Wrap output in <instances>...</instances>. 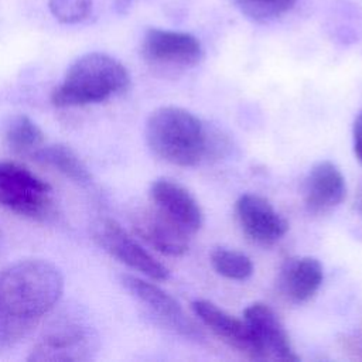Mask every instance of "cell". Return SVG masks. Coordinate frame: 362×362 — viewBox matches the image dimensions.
<instances>
[{"label": "cell", "instance_id": "cell-1", "mask_svg": "<svg viewBox=\"0 0 362 362\" xmlns=\"http://www.w3.org/2000/svg\"><path fill=\"white\" fill-rule=\"evenodd\" d=\"M64 279L42 259L18 260L0 273V351L14 346L59 301Z\"/></svg>", "mask_w": 362, "mask_h": 362}, {"label": "cell", "instance_id": "cell-2", "mask_svg": "<svg viewBox=\"0 0 362 362\" xmlns=\"http://www.w3.org/2000/svg\"><path fill=\"white\" fill-rule=\"evenodd\" d=\"M144 137L158 158L178 167H194L208 153V130L192 112L180 106H161L146 120Z\"/></svg>", "mask_w": 362, "mask_h": 362}, {"label": "cell", "instance_id": "cell-3", "mask_svg": "<svg viewBox=\"0 0 362 362\" xmlns=\"http://www.w3.org/2000/svg\"><path fill=\"white\" fill-rule=\"evenodd\" d=\"M129 85L130 75L120 61L103 52H89L72 62L52 90L51 102L58 107L100 103L123 93Z\"/></svg>", "mask_w": 362, "mask_h": 362}, {"label": "cell", "instance_id": "cell-4", "mask_svg": "<svg viewBox=\"0 0 362 362\" xmlns=\"http://www.w3.org/2000/svg\"><path fill=\"white\" fill-rule=\"evenodd\" d=\"M98 351L95 328L79 314L55 317L41 332L27 356L35 362H85Z\"/></svg>", "mask_w": 362, "mask_h": 362}, {"label": "cell", "instance_id": "cell-5", "mask_svg": "<svg viewBox=\"0 0 362 362\" xmlns=\"http://www.w3.org/2000/svg\"><path fill=\"white\" fill-rule=\"evenodd\" d=\"M0 206L34 221H48L55 214L51 187L11 161H0Z\"/></svg>", "mask_w": 362, "mask_h": 362}, {"label": "cell", "instance_id": "cell-6", "mask_svg": "<svg viewBox=\"0 0 362 362\" xmlns=\"http://www.w3.org/2000/svg\"><path fill=\"white\" fill-rule=\"evenodd\" d=\"M140 52L151 68L160 71H185L198 65L204 57L195 35L165 28L146 30Z\"/></svg>", "mask_w": 362, "mask_h": 362}, {"label": "cell", "instance_id": "cell-7", "mask_svg": "<svg viewBox=\"0 0 362 362\" xmlns=\"http://www.w3.org/2000/svg\"><path fill=\"white\" fill-rule=\"evenodd\" d=\"M92 236L105 252L134 272L156 281L168 279V269L132 238L116 221L110 218L98 219L92 225Z\"/></svg>", "mask_w": 362, "mask_h": 362}, {"label": "cell", "instance_id": "cell-8", "mask_svg": "<svg viewBox=\"0 0 362 362\" xmlns=\"http://www.w3.org/2000/svg\"><path fill=\"white\" fill-rule=\"evenodd\" d=\"M120 283L165 328L188 339L204 338L202 331L185 314L181 304L157 284L133 274H122Z\"/></svg>", "mask_w": 362, "mask_h": 362}, {"label": "cell", "instance_id": "cell-9", "mask_svg": "<svg viewBox=\"0 0 362 362\" xmlns=\"http://www.w3.org/2000/svg\"><path fill=\"white\" fill-rule=\"evenodd\" d=\"M235 215L242 232L262 246L277 243L288 230L284 216L257 194H242L235 202Z\"/></svg>", "mask_w": 362, "mask_h": 362}, {"label": "cell", "instance_id": "cell-10", "mask_svg": "<svg viewBox=\"0 0 362 362\" xmlns=\"http://www.w3.org/2000/svg\"><path fill=\"white\" fill-rule=\"evenodd\" d=\"M148 194L153 206L189 236L202 228L204 212L199 202L178 181L157 178L151 182Z\"/></svg>", "mask_w": 362, "mask_h": 362}, {"label": "cell", "instance_id": "cell-11", "mask_svg": "<svg viewBox=\"0 0 362 362\" xmlns=\"http://www.w3.org/2000/svg\"><path fill=\"white\" fill-rule=\"evenodd\" d=\"M243 320L249 325L263 359L300 361L283 322L267 304L260 301L249 304L243 311Z\"/></svg>", "mask_w": 362, "mask_h": 362}, {"label": "cell", "instance_id": "cell-12", "mask_svg": "<svg viewBox=\"0 0 362 362\" xmlns=\"http://www.w3.org/2000/svg\"><path fill=\"white\" fill-rule=\"evenodd\" d=\"M195 317L222 342L250 359H263L260 349L245 320H240L209 300H195L191 304Z\"/></svg>", "mask_w": 362, "mask_h": 362}, {"label": "cell", "instance_id": "cell-13", "mask_svg": "<svg viewBox=\"0 0 362 362\" xmlns=\"http://www.w3.org/2000/svg\"><path fill=\"white\" fill-rule=\"evenodd\" d=\"M345 195V177L335 163L321 160L310 168L303 185L304 205L310 214L320 215L332 211Z\"/></svg>", "mask_w": 362, "mask_h": 362}, {"label": "cell", "instance_id": "cell-14", "mask_svg": "<svg viewBox=\"0 0 362 362\" xmlns=\"http://www.w3.org/2000/svg\"><path fill=\"white\" fill-rule=\"evenodd\" d=\"M133 229L147 245L167 256H182L189 247V235L154 206L134 216Z\"/></svg>", "mask_w": 362, "mask_h": 362}, {"label": "cell", "instance_id": "cell-15", "mask_svg": "<svg viewBox=\"0 0 362 362\" xmlns=\"http://www.w3.org/2000/svg\"><path fill=\"white\" fill-rule=\"evenodd\" d=\"M322 264L318 259L297 256L283 263L277 277V286L288 301L301 304L315 296L322 284Z\"/></svg>", "mask_w": 362, "mask_h": 362}, {"label": "cell", "instance_id": "cell-16", "mask_svg": "<svg viewBox=\"0 0 362 362\" xmlns=\"http://www.w3.org/2000/svg\"><path fill=\"white\" fill-rule=\"evenodd\" d=\"M31 158L52 167L79 185H88L92 181V175L85 163L65 144H44Z\"/></svg>", "mask_w": 362, "mask_h": 362}, {"label": "cell", "instance_id": "cell-17", "mask_svg": "<svg viewBox=\"0 0 362 362\" xmlns=\"http://www.w3.org/2000/svg\"><path fill=\"white\" fill-rule=\"evenodd\" d=\"M3 137L13 153L28 157H33L45 141L42 130L25 115L11 116L6 122Z\"/></svg>", "mask_w": 362, "mask_h": 362}, {"label": "cell", "instance_id": "cell-18", "mask_svg": "<svg viewBox=\"0 0 362 362\" xmlns=\"http://www.w3.org/2000/svg\"><path fill=\"white\" fill-rule=\"evenodd\" d=\"M211 264L218 274L229 280L243 281L253 274L250 257L243 252L229 247H216L212 250Z\"/></svg>", "mask_w": 362, "mask_h": 362}, {"label": "cell", "instance_id": "cell-19", "mask_svg": "<svg viewBox=\"0 0 362 362\" xmlns=\"http://www.w3.org/2000/svg\"><path fill=\"white\" fill-rule=\"evenodd\" d=\"M236 8L253 23H269L284 16L296 0H233Z\"/></svg>", "mask_w": 362, "mask_h": 362}, {"label": "cell", "instance_id": "cell-20", "mask_svg": "<svg viewBox=\"0 0 362 362\" xmlns=\"http://www.w3.org/2000/svg\"><path fill=\"white\" fill-rule=\"evenodd\" d=\"M48 8L59 23L76 24L92 14L93 0H48Z\"/></svg>", "mask_w": 362, "mask_h": 362}, {"label": "cell", "instance_id": "cell-21", "mask_svg": "<svg viewBox=\"0 0 362 362\" xmlns=\"http://www.w3.org/2000/svg\"><path fill=\"white\" fill-rule=\"evenodd\" d=\"M352 146L356 158L362 163V109L356 115L352 126Z\"/></svg>", "mask_w": 362, "mask_h": 362}, {"label": "cell", "instance_id": "cell-22", "mask_svg": "<svg viewBox=\"0 0 362 362\" xmlns=\"http://www.w3.org/2000/svg\"><path fill=\"white\" fill-rule=\"evenodd\" d=\"M137 0H113L115 8L119 13H127Z\"/></svg>", "mask_w": 362, "mask_h": 362}, {"label": "cell", "instance_id": "cell-23", "mask_svg": "<svg viewBox=\"0 0 362 362\" xmlns=\"http://www.w3.org/2000/svg\"><path fill=\"white\" fill-rule=\"evenodd\" d=\"M1 240H3V235H1V229H0V247H1Z\"/></svg>", "mask_w": 362, "mask_h": 362}]
</instances>
